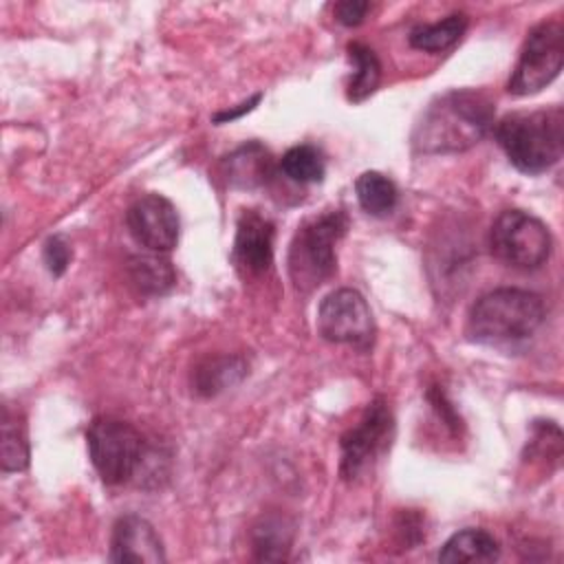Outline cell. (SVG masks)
Here are the masks:
<instances>
[{"instance_id":"cell-1","label":"cell","mask_w":564,"mask_h":564,"mask_svg":"<svg viewBox=\"0 0 564 564\" xmlns=\"http://www.w3.org/2000/svg\"><path fill=\"white\" fill-rule=\"evenodd\" d=\"M491 126L494 104L485 93L449 90L425 108L412 132V145L421 154L463 152L482 141Z\"/></svg>"},{"instance_id":"cell-5","label":"cell","mask_w":564,"mask_h":564,"mask_svg":"<svg viewBox=\"0 0 564 564\" xmlns=\"http://www.w3.org/2000/svg\"><path fill=\"white\" fill-rule=\"evenodd\" d=\"M88 454L106 485H123L134 478L145 460V441L126 421L99 416L86 430Z\"/></svg>"},{"instance_id":"cell-19","label":"cell","mask_w":564,"mask_h":564,"mask_svg":"<svg viewBox=\"0 0 564 564\" xmlns=\"http://www.w3.org/2000/svg\"><path fill=\"white\" fill-rule=\"evenodd\" d=\"M355 194H357L361 209L377 218L392 214L397 207V200H399L397 185L386 174L375 172V170L364 172L355 181Z\"/></svg>"},{"instance_id":"cell-21","label":"cell","mask_w":564,"mask_h":564,"mask_svg":"<svg viewBox=\"0 0 564 564\" xmlns=\"http://www.w3.org/2000/svg\"><path fill=\"white\" fill-rule=\"evenodd\" d=\"M280 170L282 174L300 185H308V183H319L326 174V163L322 152L315 145L302 143V145H293L289 148L282 159H280Z\"/></svg>"},{"instance_id":"cell-14","label":"cell","mask_w":564,"mask_h":564,"mask_svg":"<svg viewBox=\"0 0 564 564\" xmlns=\"http://www.w3.org/2000/svg\"><path fill=\"white\" fill-rule=\"evenodd\" d=\"M498 557H500V544L485 529L456 531L438 551V562H445V564L494 562Z\"/></svg>"},{"instance_id":"cell-25","label":"cell","mask_w":564,"mask_h":564,"mask_svg":"<svg viewBox=\"0 0 564 564\" xmlns=\"http://www.w3.org/2000/svg\"><path fill=\"white\" fill-rule=\"evenodd\" d=\"M260 93L258 95H253L249 101H242L238 108H231V110H223V112H218V115H214V121L216 123H227V121H234V119H238L240 115H245V112H249V110H253V106L260 101Z\"/></svg>"},{"instance_id":"cell-11","label":"cell","mask_w":564,"mask_h":564,"mask_svg":"<svg viewBox=\"0 0 564 564\" xmlns=\"http://www.w3.org/2000/svg\"><path fill=\"white\" fill-rule=\"evenodd\" d=\"M110 562L132 564H161L165 562V549L154 527L134 513L119 518L110 538Z\"/></svg>"},{"instance_id":"cell-17","label":"cell","mask_w":564,"mask_h":564,"mask_svg":"<svg viewBox=\"0 0 564 564\" xmlns=\"http://www.w3.org/2000/svg\"><path fill=\"white\" fill-rule=\"evenodd\" d=\"M247 375V364L240 357H209L194 370V388L203 397H214L236 386Z\"/></svg>"},{"instance_id":"cell-24","label":"cell","mask_w":564,"mask_h":564,"mask_svg":"<svg viewBox=\"0 0 564 564\" xmlns=\"http://www.w3.org/2000/svg\"><path fill=\"white\" fill-rule=\"evenodd\" d=\"M333 11L337 22H341L344 26H357L364 22L366 13L370 11V4L364 0H344V2H337Z\"/></svg>"},{"instance_id":"cell-10","label":"cell","mask_w":564,"mask_h":564,"mask_svg":"<svg viewBox=\"0 0 564 564\" xmlns=\"http://www.w3.org/2000/svg\"><path fill=\"white\" fill-rule=\"evenodd\" d=\"M132 238L152 253H167L178 242V212L161 194L139 196L126 214Z\"/></svg>"},{"instance_id":"cell-18","label":"cell","mask_w":564,"mask_h":564,"mask_svg":"<svg viewBox=\"0 0 564 564\" xmlns=\"http://www.w3.org/2000/svg\"><path fill=\"white\" fill-rule=\"evenodd\" d=\"M467 29V15L465 13H449L447 18L432 22V24H416L408 40L414 48L425 53H441L449 46H454L460 35Z\"/></svg>"},{"instance_id":"cell-4","label":"cell","mask_w":564,"mask_h":564,"mask_svg":"<svg viewBox=\"0 0 564 564\" xmlns=\"http://www.w3.org/2000/svg\"><path fill=\"white\" fill-rule=\"evenodd\" d=\"M348 229L344 212H326L306 220L289 247V275L295 289L313 291L335 273V245Z\"/></svg>"},{"instance_id":"cell-20","label":"cell","mask_w":564,"mask_h":564,"mask_svg":"<svg viewBox=\"0 0 564 564\" xmlns=\"http://www.w3.org/2000/svg\"><path fill=\"white\" fill-rule=\"evenodd\" d=\"M348 59L352 62V68H355L348 82V99L352 104H359L377 90L381 79V64L375 51L361 42L348 44Z\"/></svg>"},{"instance_id":"cell-15","label":"cell","mask_w":564,"mask_h":564,"mask_svg":"<svg viewBox=\"0 0 564 564\" xmlns=\"http://www.w3.org/2000/svg\"><path fill=\"white\" fill-rule=\"evenodd\" d=\"M293 542V524L278 513L262 516L251 531V544L256 560L280 562L286 560Z\"/></svg>"},{"instance_id":"cell-8","label":"cell","mask_w":564,"mask_h":564,"mask_svg":"<svg viewBox=\"0 0 564 564\" xmlns=\"http://www.w3.org/2000/svg\"><path fill=\"white\" fill-rule=\"evenodd\" d=\"M317 330L326 341L368 350L375 341V319L366 297L355 289L330 291L319 302Z\"/></svg>"},{"instance_id":"cell-7","label":"cell","mask_w":564,"mask_h":564,"mask_svg":"<svg viewBox=\"0 0 564 564\" xmlns=\"http://www.w3.org/2000/svg\"><path fill=\"white\" fill-rule=\"evenodd\" d=\"M564 64V29L557 20L533 26L524 40L518 64L509 77L507 90L516 97H529L546 88Z\"/></svg>"},{"instance_id":"cell-9","label":"cell","mask_w":564,"mask_h":564,"mask_svg":"<svg viewBox=\"0 0 564 564\" xmlns=\"http://www.w3.org/2000/svg\"><path fill=\"white\" fill-rule=\"evenodd\" d=\"M394 421L383 399H375L357 425L341 436V478L357 480L388 449Z\"/></svg>"},{"instance_id":"cell-16","label":"cell","mask_w":564,"mask_h":564,"mask_svg":"<svg viewBox=\"0 0 564 564\" xmlns=\"http://www.w3.org/2000/svg\"><path fill=\"white\" fill-rule=\"evenodd\" d=\"M128 273L134 286L148 295H163L176 284V271L163 253L132 256L128 262Z\"/></svg>"},{"instance_id":"cell-13","label":"cell","mask_w":564,"mask_h":564,"mask_svg":"<svg viewBox=\"0 0 564 564\" xmlns=\"http://www.w3.org/2000/svg\"><path fill=\"white\" fill-rule=\"evenodd\" d=\"M225 174L229 185L240 189H256L271 181L273 159L262 143L249 141L225 159Z\"/></svg>"},{"instance_id":"cell-2","label":"cell","mask_w":564,"mask_h":564,"mask_svg":"<svg viewBox=\"0 0 564 564\" xmlns=\"http://www.w3.org/2000/svg\"><path fill=\"white\" fill-rule=\"evenodd\" d=\"M494 134L516 170L524 174H542L562 159L564 112L560 106L511 112L496 123Z\"/></svg>"},{"instance_id":"cell-23","label":"cell","mask_w":564,"mask_h":564,"mask_svg":"<svg viewBox=\"0 0 564 564\" xmlns=\"http://www.w3.org/2000/svg\"><path fill=\"white\" fill-rule=\"evenodd\" d=\"M73 258V249L64 236H51L44 245V264L53 275H62Z\"/></svg>"},{"instance_id":"cell-12","label":"cell","mask_w":564,"mask_h":564,"mask_svg":"<svg viewBox=\"0 0 564 564\" xmlns=\"http://www.w3.org/2000/svg\"><path fill=\"white\" fill-rule=\"evenodd\" d=\"M234 258L251 275L264 273L273 260V225L262 214L242 212L236 227Z\"/></svg>"},{"instance_id":"cell-6","label":"cell","mask_w":564,"mask_h":564,"mask_svg":"<svg viewBox=\"0 0 564 564\" xmlns=\"http://www.w3.org/2000/svg\"><path fill=\"white\" fill-rule=\"evenodd\" d=\"M489 249L507 267L533 271L549 260L553 238L538 216L522 209H507L489 229Z\"/></svg>"},{"instance_id":"cell-22","label":"cell","mask_w":564,"mask_h":564,"mask_svg":"<svg viewBox=\"0 0 564 564\" xmlns=\"http://www.w3.org/2000/svg\"><path fill=\"white\" fill-rule=\"evenodd\" d=\"M29 458H31V452H29L24 425L4 405V410H2V443H0L2 471H22L29 467Z\"/></svg>"},{"instance_id":"cell-3","label":"cell","mask_w":564,"mask_h":564,"mask_svg":"<svg viewBox=\"0 0 564 564\" xmlns=\"http://www.w3.org/2000/svg\"><path fill=\"white\" fill-rule=\"evenodd\" d=\"M544 315V302L538 293L502 286L471 304L467 333L478 344H511L531 337L542 326Z\"/></svg>"}]
</instances>
